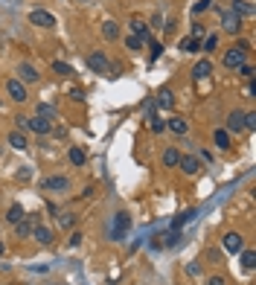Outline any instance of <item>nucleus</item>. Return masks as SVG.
I'll list each match as a JSON object with an SVG mask.
<instances>
[{"label":"nucleus","mask_w":256,"mask_h":285,"mask_svg":"<svg viewBox=\"0 0 256 285\" xmlns=\"http://www.w3.org/2000/svg\"><path fill=\"white\" fill-rule=\"evenodd\" d=\"M242 24H245V18L236 15L233 9H227V12L222 15V32H227V35H239V32L245 30Z\"/></svg>","instance_id":"nucleus-1"},{"label":"nucleus","mask_w":256,"mask_h":285,"mask_svg":"<svg viewBox=\"0 0 256 285\" xmlns=\"http://www.w3.org/2000/svg\"><path fill=\"white\" fill-rule=\"evenodd\" d=\"M41 190L47 192H70V178L67 175H47L41 181Z\"/></svg>","instance_id":"nucleus-2"},{"label":"nucleus","mask_w":256,"mask_h":285,"mask_svg":"<svg viewBox=\"0 0 256 285\" xmlns=\"http://www.w3.org/2000/svg\"><path fill=\"white\" fill-rule=\"evenodd\" d=\"M88 67H91L94 73H102V76H114V67H111L105 53H91V56H88Z\"/></svg>","instance_id":"nucleus-3"},{"label":"nucleus","mask_w":256,"mask_h":285,"mask_svg":"<svg viewBox=\"0 0 256 285\" xmlns=\"http://www.w3.org/2000/svg\"><path fill=\"white\" fill-rule=\"evenodd\" d=\"M30 24H32V27H41V30H53V27H56V15L47 12V9H32V12H30Z\"/></svg>","instance_id":"nucleus-4"},{"label":"nucleus","mask_w":256,"mask_h":285,"mask_svg":"<svg viewBox=\"0 0 256 285\" xmlns=\"http://www.w3.org/2000/svg\"><path fill=\"white\" fill-rule=\"evenodd\" d=\"M245 62H248V53H242V50H236V47L224 50V56H222V64L227 67V70H233V73H236Z\"/></svg>","instance_id":"nucleus-5"},{"label":"nucleus","mask_w":256,"mask_h":285,"mask_svg":"<svg viewBox=\"0 0 256 285\" xmlns=\"http://www.w3.org/2000/svg\"><path fill=\"white\" fill-rule=\"evenodd\" d=\"M6 94H9V99H12L15 105H24V102L30 99L27 85H24V82H18V79H9V82H6Z\"/></svg>","instance_id":"nucleus-6"},{"label":"nucleus","mask_w":256,"mask_h":285,"mask_svg":"<svg viewBox=\"0 0 256 285\" xmlns=\"http://www.w3.org/2000/svg\"><path fill=\"white\" fill-rule=\"evenodd\" d=\"M224 131H227L230 137H233V134H242V131H245V111H239V108L230 111V114H227V123H224Z\"/></svg>","instance_id":"nucleus-7"},{"label":"nucleus","mask_w":256,"mask_h":285,"mask_svg":"<svg viewBox=\"0 0 256 285\" xmlns=\"http://www.w3.org/2000/svg\"><path fill=\"white\" fill-rule=\"evenodd\" d=\"M222 242H224V251L233 253V256H239L245 251V239H242V233H236V230H233V233H224Z\"/></svg>","instance_id":"nucleus-8"},{"label":"nucleus","mask_w":256,"mask_h":285,"mask_svg":"<svg viewBox=\"0 0 256 285\" xmlns=\"http://www.w3.org/2000/svg\"><path fill=\"white\" fill-rule=\"evenodd\" d=\"M15 73H18V82H24V85H38V82H41V73H38L32 64H27V62L18 64Z\"/></svg>","instance_id":"nucleus-9"},{"label":"nucleus","mask_w":256,"mask_h":285,"mask_svg":"<svg viewBox=\"0 0 256 285\" xmlns=\"http://www.w3.org/2000/svg\"><path fill=\"white\" fill-rule=\"evenodd\" d=\"M32 239H35L41 248H50V245L56 242V233H53L50 227H44V224H35V227H32Z\"/></svg>","instance_id":"nucleus-10"},{"label":"nucleus","mask_w":256,"mask_h":285,"mask_svg":"<svg viewBox=\"0 0 256 285\" xmlns=\"http://www.w3.org/2000/svg\"><path fill=\"white\" fill-rule=\"evenodd\" d=\"M131 227V216L128 213H117L114 216V230H111V239H123Z\"/></svg>","instance_id":"nucleus-11"},{"label":"nucleus","mask_w":256,"mask_h":285,"mask_svg":"<svg viewBox=\"0 0 256 285\" xmlns=\"http://www.w3.org/2000/svg\"><path fill=\"white\" fill-rule=\"evenodd\" d=\"M178 169L184 172V175H198L201 172V160L195 158V155H181V160H178Z\"/></svg>","instance_id":"nucleus-12"},{"label":"nucleus","mask_w":256,"mask_h":285,"mask_svg":"<svg viewBox=\"0 0 256 285\" xmlns=\"http://www.w3.org/2000/svg\"><path fill=\"white\" fill-rule=\"evenodd\" d=\"M30 131L38 137H47L53 131V120H44V117H30Z\"/></svg>","instance_id":"nucleus-13"},{"label":"nucleus","mask_w":256,"mask_h":285,"mask_svg":"<svg viewBox=\"0 0 256 285\" xmlns=\"http://www.w3.org/2000/svg\"><path fill=\"white\" fill-rule=\"evenodd\" d=\"M210 73H213V59H201V62L192 67V79H195V82H204Z\"/></svg>","instance_id":"nucleus-14"},{"label":"nucleus","mask_w":256,"mask_h":285,"mask_svg":"<svg viewBox=\"0 0 256 285\" xmlns=\"http://www.w3.org/2000/svg\"><path fill=\"white\" fill-rule=\"evenodd\" d=\"M128 27H131V35H137L140 41H152V30H149V24H146V21L134 18V21H131Z\"/></svg>","instance_id":"nucleus-15"},{"label":"nucleus","mask_w":256,"mask_h":285,"mask_svg":"<svg viewBox=\"0 0 256 285\" xmlns=\"http://www.w3.org/2000/svg\"><path fill=\"white\" fill-rule=\"evenodd\" d=\"M9 146L15 149V152H27V146H30V140H27V134L24 131H9Z\"/></svg>","instance_id":"nucleus-16"},{"label":"nucleus","mask_w":256,"mask_h":285,"mask_svg":"<svg viewBox=\"0 0 256 285\" xmlns=\"http://www.w3.org/2000/svg\"><path fill=\"white\" fill-rule=\"evenodd\" d=\"M32 227H35V216H24L21 222L15 224V236H21V239H30V236H32Z\"/></svg>","instance_id":"nucleus-17"},{"label":"nucleus","mask_w":256,"mask_h":285,"mask_svg":"<svg viewBox=\"0 0 256 285\" xmlns=\"http://www.w3.org/2000/svg\"><path fill=\"white\" fill-rule=\"evenodd\" d=\"M166 128H169L172 134H178V137L190 134V123H187L184 117H172V120H166Z\"/></svg>","instance_id":"nucleus-18"},{"label":"nucleus","mask_w":256,"mask_h":285,"mask_svg":"<svg viewBox=\"0 0 256 285\" xmlns=\"http://www.w3.org/2000/svg\"><path fill=\"white\" fill-rule=\"evenodd\" d=\"M213 143H216V149H222V152H227L230 146H233V137L224 131V128H216L213 131Z\"/></svg>","instance_id":"nucleus-19"},{"label":"nucleus","mask_w":256,"mask_h":285,"mask_svg":"<svg viewBox=\"0 0 256 285\" xmlns=\"http://www.w3.org/2000/svg\"><path fill=\"white\" fill-rule=\"evenodd\" d=\"M195 216H198V210H184V213H181V216H175V219H172V230H181V227H184V224H190V222H195Z\"/></svg>","instance_id":"nucleus-20"},{"label":"nucleus","mask_w":256,"mask_h":285,"mask_svg":"<svg viewBox=\"0 0 256 285\" xmlns=\"http://www.w3.org/2000/svg\"><path fill=\"white\" fill-rule=\"evenodd\" d=\"M102 38L105 41H120V24L117 21H105L102 24Z\"/></svg>","instance_id":"nucleus-21"},{"label":"nucleus","mask_w":256,"mask_h":285,"mask_svg":"<svg viewBox=\"0 0 256 285\" xmlns=\"http://www.w3.org/2000/svg\"><path fill=\"white\" fill-rule=\"evenodd\" d=\"M178 50H181V53H201V41L192 38V35H187V38L178 41Z\"/></svg>","instance_id":"nucleus-22"},{"label":"nucleus","mask_w":256,"mask_h":285,"mask_svg":"<svg viewBox=\"0 0 256 285\" xmlns=\"http://www.w3.org/2000/svg\"><path fill=\"white\" fill-rule=\"evenodd\" d=\"M233 12L236 15H242V18H254V3L251 0H233Z\"/></svg>","instance_id":"nucleus-23"},{"label":"nucleus","mask_w":256,"mask_h":285,"mask_svg":"<svg viewBox=\"0 0 256 285\" xmlns=\"http://www.w3.org/2000/svg\"><path fill=\"white\" fill-rule=\"evenodd\" d=\"M67 160H70L73 166H85V163H88V155H85V149L70 146V149H67Z\"/></svg>","instance_id":"nucleus-24"},{"label":"nucleus","mask_w":256,"mask_h":285,"mask_svg":"<svg viewBox=\"0 0 256 285\" xmlns=\"http://www.w3.org/2000/svg\"><path fill=\"white\" fill-rule=\"evenodd\" d=\"M27 216V210H24V204H12L9 210H6V222L9 224H18L21 219Z\"/></svg>","instance_id":"nucleus-25"},{"label":"nucleus","mask_w":256,"mask_h":285,"mask_svg":"<svg viewBox=\"0 0 256 285\" xmlns=\"http://www.w3.org/2000/svg\"><path fill=\"white\" fill-rule=\"evenodd\" d=\"M216 50H219V32H210L201 41V53H216Z\"/></svg>","instance_id":"nucleus-26"},{"label":"nucleus","mask_w":256,"mask_h":285,"mask_svg":"<svg viewBox=\"0 0 256 285\" xmlns=\"http://www.w3.org/2000/svg\"><path fill=\"white\" fill-rule=\"evenodd\" d=\"M158 105L163 108V111H169V108L175 105V96H172V91H169V88H163V91L158 94Z\"/></svg>","instance_id":"nucleus-27"},{"label":"nucleus","mask_w":256,"mask_h":285,"mask_svg":"<svg viewBox=\"0 0 256 285\" xmlns=\"http://www.w3.org/2000/svg\"><path fill=\"white\" fill-rule=\"evenodd\" d=\"M50 67H53V73L62 76V79H70V76H73V67H70L67 62H53Z\"/></svg>","instance_id":"nucleus-28"},{"label":"nucleus","mask_w":256,"mask_h":285,"mask_svg":"<svg viewBox=\"0 0 256 285\" xmlns=\"http://www.w3.org/2000/svg\"><path fill=\"white\" fill-rule=\"evenodd\" d=\"M239 259H242V268H245V271H254L256 268V253L254 251H242Z\"/></svg>","instance_id":"nucleus-29"},{"label":"nucleus","mask_w":256,"mask_h":285,"mask_svg":"<svg viewBox=\"0 0 256 285\" xmlns=\"http://www.w3.org/2000/svg\"><path fill=\"white\" fill-rule=\"evenodd\" d=\"M178 160H181V152H178V149H166V152H163V166H178Z\"/></svg>","instance_id":"nucleus-30"},{"label":"nucleus","mask_w":256,"mask_h":285,"mask_svg":"<svg viewBox=\"0 0 256 285\" xmlns=\"http://www.w3.org/2000/svg\"><path fill=\"white\" fill-rule=\"evenodd\" d=\"M59 222H62V227H64V230H70L73 224L79 222V216H76V213H59Z\"/></svg>","instance_id":"nucleus-31"},{"label":"nucleus","mask_w":256,"mask_h":285,"mask_svg":"<svg viewBox=\"0 0 256 285\" xmlns=\"http://www.w3.org/2000/svg\"><path fill=\"white\" fill-rule=\"evenodd\" d=\"M126 47L131 53H140V50H143V41H140L137 35H126Z\"/></svg>","instance_id":"nucleus-32"},{"label":"nucleus","mask_w":256,"mask_h":285,"mask_svg":"<svg viewBox=\"0 0 256 285\" xmlns=\"http://www.w3.org/2000/svg\"><path fill=\"white\" fill-rule=\"evenodd\" d=\"M38 117L53 120V117H56V108H53V105H47V102H41V105H38Z\"/></svg>","instance_id":"nucleus-33"},{"label":"nucleus","mask_w":256,"mask_h":285,"mask_svg":"<svg viewBox=\"0 0 256 285\" xmlns=\"http://www.w3.org/2000/svg\"><path fill=\"white\" fill-rule=\"evenodd\" d=\"M166 239H163V245L166 248H172V245H178V239H181V230H169V233H163Z\"/></svg>","instance_id":"nucleus-34"},{"label":"nucleus","mask_w":256,"mask_h":285,"mask_svg":"<svg viewBox=\"0 0 256 285\" xmlns=\"http://www.w3.org/2000/svg\"><path fill=\"white\" fill-rule=\"evenodd\" d=\"M236 76H242V79H254L256 73H254V64H242V67H239V70H236Z\"/></svg>","instance_id":"nucleus-35"},{"label":"nucleus","mask_w":256,"mask_h":285,"mask_svg":"<svg viewBox=\"0 0 256 285\" xmlns=\"http://www.w3.org/2000/svg\"><path fill=\"white\" fill-rule=\"evenodd\" d=\"M15 131H30V117L18 114V117H15Z\"/></svg>","instance_id":"nucleus-36"},{"label":"nucleus","mask_w":256,"mask_h":285,"mask_svg":"<svg viewBox=\"0 0 256 285\" xmlns=\"http://www.w3.org/2000/svg\"><path fill=\"white\" fill-rule=\"evenodd\" d=\"M210 6H213V0H198V3L192 6V15H204Z\"/></svg>","instance_id":"nucleus-37"},{"label":"nucleus","mask_w":256,"mask_h":285,"mask_svg":"<svg viewBox=\"0 0 256 285\" xmlns=\"http://www.w3.org/2000/svg\"><path fill=\"white\" fill-rule=\"evenodd\" d=\"M245 131H256V111L245 114Z\"/></svg>","instance_id":"nucleus-38"},{"label":"nucleus","mask_w":256,"mask_h":285,"mask_svg":"<svg viewBox=\"0 0 256 285\" xmlns=\"http://www.w3.org/2000/svg\"><path fill=\"white\" fill-rule=\"evenodd\" d=\"M152 131H155V134H163V131H166V120H160V117H152Z\"/></svg>","instance_id":"nucleus-39"},{"label":"nucleus","mask_w":256,"mask_h":285,"mask_svg":"<svg viewBox=\"0 0 256 285\" xmlns=\"http://www.w3.org/2000/svg\"><path fill=\"white\" fill-rule=\"evenodd\" d=\"M67 96H70L73 102H85V91H82V88H70V91H67Z\"/></svg>","instance_id":"nucleus-40"},{"label":"nucleus","mask_w":256,"mask_h":285,"mask_svg":"<svg viewBox=\"0 0 256 285\" xmlns=\"http://www.w3.org/2000/svg\"><path fill=\"white\" fill-rule=\"evenodd\" d=\"M163 50H166L163 44H158V41H152V62H158L160 56H163Z\"/></svg>","instance_id":"nucleus-41"},{"label":"nucleus","mask_w":256,"mask_h":285,"mask_svg":"<svg viewBox=\"0 0 256 285\" xmlns=\"http://www.w3.org/2000/svg\"><path fill=\"white\" fill-rule=\"evenodd\" d=\"M233 47H236V50H242V53H251V41H248V38H239Z\"/></svg>","instance_id":"nucleus-42"},{"label":"nucleus","mask_w":256,"mask_h":285,"mask_svg":"<svg viewBox=\"0 0 256 285\" xmlns=\"http://www.w3.org/2000/svg\"><path fill=\"white\" fill-rule=\"evenodd\" d=\"M204 32H207L204 24H192V38H198V41H201V35H204Z\"/></svg>","instance_id":"nucleus-43"},{"label":"nucleus","mask_w":256,"mask_h":285,"mask_svg":"<svg viewBox=\"0 0 256 285\" xmlns=\"http://www.w3.org/2000/svg\"><path fill=\"white\" fill-rule=\"evenodd\" d=\"M67 245H70V248H79V245H82V233H73V236L67 239Z\"/></svg>","instance_id":"nucleus-44"},{"label":"nucleus","mask_w":256,"mask_h":285,"mask_svg":"<svg viewBox=\"0 0 256 285\" xmlns=\"http://www.w3.org/2000/svg\"><path fill=\"white\" fill-rule=\"evenodd\" d=\"M187 274L198 277V274H201V265H198V262H190V265H187Z\"/></svg>","instance_id":"nucleus-45"},{"label":"nucleus","mask_w":256,"mask_h":285,"mask_svg":"<svg viewBox=\"0 0 256 285\" xmlns=\"http://www.w3.org/2000/svg\"><path fill=\"white\" fill-rule=\"evenodd\" d=\"M152 27H155V30H163V15H152Z\"/></svg>","instance_id":"nucleus-46"},{"label":"nucleus","mask_w":256,"mask_h":285,"mask_svg":"<svg viewBox=\"0 0 256 285\" xmlns=\"http://www.w3.org/2000/svg\"><path fill=\"white\" fill-rule=\"evenodd\" d=\"M207 285H227V283H224V277H210Z\"/></svg>","instance_id":"nucleus-47"},{"label":"nucleus","mask_w":256,"mask_h":285,"mask_svg":"<svg viewBox=\"0 0 256 285\" xmlns=\"http://www.w3.org/2000/svg\"><path fill=\"white\" fill-rule=\"evenodd\" d=\"M47 213H50V216H59V213H62V210H59V207H56V204H53V201H50V204H47Z\"/></svg>","instance_id":"nucleus-48"},{"label":"nucleus","mask_w":256,"mask_h":285,"mask_svg":"<svg viewBox=\"0 0 256 285\" xmlns=\"http://www.w3.org/2000/svg\"><path fill=\"white\" fill-rule=\"evenodd\" d=\"M3 253H6V245H3V242H0V259H3Z\"/></svg>","instance_id":"nucleus-49"}]
</instances>
